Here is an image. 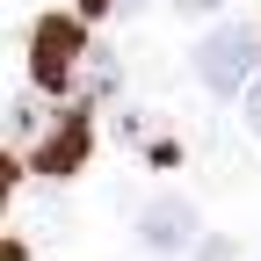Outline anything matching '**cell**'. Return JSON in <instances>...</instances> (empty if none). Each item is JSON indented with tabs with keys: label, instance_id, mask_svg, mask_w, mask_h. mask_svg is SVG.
<instances>
[{
	"label": "cell",
	"instance_id": "obj_3",
	"mask_svg": "<svg viewBox=\"0 0 261 261\" xmlns=\"http://www.w3.org/2000/svg\"><path fill=\"white\" fill-rule=\"evenodd\" d=\"M87 138H94V130H87V109L73 102V109H58V116L44 123V138L29 145L22 167H29V174H73L80 160H87Z\"/></svg>",
	"mask_w": 261,
	"mask_h": 261
},
{
	"label": "cell",
	"instance_id": "obj_7",
	"mask_svg": "<svg viewBox=\"0 0 261 261\" xmlns=\"http://www.w3.org/2000/svg\"><path fill=\"white\" fill-rule=\"evenodd\" d=\"M174 8H189V15H211V8H225V0H174Z\"/></svg>",
	"mask_w": 261,
	"mask_h": 261
},
{
	"label": "cell",
	"instance_id": "obj_1",
	"mask_svg": "<svg viewBox=\"0 0 261 261\" xmlns=\"http://www.w3.org/2000/svg\"><path fill=\"white\" fill-rule=\"evenodd\" d=\"M87 65V29L80 15H44L29 37V80L44 94H73V73Z\"/></svg>",
	"mask_w": 261,
	"mask_h": 261
},
{
	"label": "cell",
	"instance_id": "obj_5",
	"mask_svg": "<svg viewBox=\"0 0 261 261\" xmlns=\"http://www.w3.org/2000/svg\"><path fill=\"white\" fill-rule=\"evenodd\" d=\"M196 261H247V254H240V240H203Z\"/></svg>",
	"mask_w": 261,
	"mask_h": 261
},
{
	"label": "cell",
	"instance_id": "obj_4",
	"mask_svg": "<svg viewBox=\"0 0 261 261\" xmlns=\"http://www.w3.org/2000/svg\"><path fill=\"white\" fill-rule=\"evenodd\" d=\"M138 240H145L152 254H181V247H196V211L181 203V196H152V203L138 211Z\"/></svg>",
	"mask_w": 261,
	"mask_h": 261
},
{
	"label": "cell",
	"instance_id": "obj_2",
	"mask_svg": "<svg viewBox=\"0 0 261 261\" xmlns=\"http://www.w3.org/2000/svg\"><path fill=\"white\" fill-rule=\"evenodd\" d=\"M254 65H261V29H247V22H225L196 44V73L211 94H240L254 80Z\"/></svg>",
	"mask_w": 261,
	"mask_h": 261
},
{
	"label": "cell",
	"instance_id": "obj_8",
	"mask_svg": "<svg viewBox=\"0 0 261 261\" xmlns=\"http://www.w3.org/2000/svg\"><path fill=\"white\" fill-rule=\"evenodd\" d=\"M0 261H29V254H22V240H8V247H0Z\"/></svg>",
	"mask_w": 261,
	"mask_h": 261
},
{
	"label": "cell",
	"instance_id": "obj_9",
	"mask_svg": "<svg viewBox=\"0 0 261 261\" xmlns=\"http://www.w3.org/2000/svg\"><path fill=\"white\" fill-rule=\"evenodd\" d=\"M247 116H254V130H261V94H254V109H247Z\"/></svg>",
	"mask_w": 261,
	"mask_h": 261
},
{
	"label": "cell",
	"instance_id": "obj_6",
	"mask_svg": "<svg viewBox=\"0 0 261 261\" xmlns=\"http://www.w3.org/2000/svg\"><path fill=\"white\" fill-rule=\"evenodd\" d=\"M80 8H87V15H138L145 0H80Z\"/></svg>",
	"mask_w": 261,
	"mask_h": 261
}]
</instances>
